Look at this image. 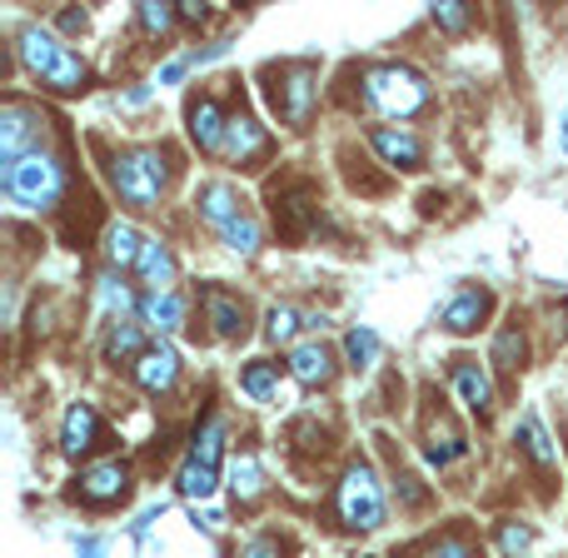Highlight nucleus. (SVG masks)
<instances>
[{
    "instance_id": "nucleus-20",
    "label": "nucleus",
    "mask_w": 568,
    "mask_h": 558,
    "mask_svg": "<svg viewBox=\"0 0 568 558\" xmlns=\"http://www.w3.org/2000/svg\"><path fill=\"white\" fill-rule=\"evenodd\" d=\"M289 374H295L305 389H320V384L334 380V355L314 339V345H299L295 355H289Z\"/></svg>"
},
{
    "instance_id": "nucleus-29",
    "label": "nucleus",
    "mask_w": 568,
    "mask_h": 558,
    "mask_svg": "<svg viewBox=\"0 0 568 558\" xmlns=\"http://www.w3.org/2000/svg\"><path fill=\"white\" fill-rule=\"evenodd\" d=\"M344 359H349V369H369L379 359V334L365 330V324L349 330V334H344Z\"/></svg>"
},
{
    "instance_id": "nucleus-28",
    "label": "nucleus",
    "mask_w": 568,
    "mask_h": 558,
    "mask_svg": "<svg viewBox=\"0 0 568 558\" xmlns=\"http://www.w3.org/2000/svg\"><path fill=\"white\" fill-rule=\"evenodd\" d=\"M85 75H90V71H85V60L75 55V50H65V55L50 65L46 85H50V90H60V96H71V90H81V85H85Z\"/></svg>"
},
{
    "instance_id": "nucleus-25",
    "label": "nucleus",
    "mask_w": 568,
    "mask_h": 558,
    "mask_svg": "<svg viewBox=\"0 0 568 558\" xmlns=\"http://www.w3.org/2000/svg\"><path fill=\"white\" fill-rule=\"evenodd\" d=\"M239 384H245V394L255 399V405H270L274 389H280V364H270V359H255V364H245Z\"/></svg>"
},
{
    "instance_id": "nucleus-3",
    "label": "nucleus",
    "mask_w": 568,
    "mask_h": 558,
    "mask_svg": "<svg viewBox=\"0 0 568 558\" xmlns=\"http://www.w3.org/2000/svg\"><path fill=\"white\" fill-rule=\"evenodd\" d=\"M225 419L210 414L205 419V429L195 434V449H189V459L180 463V494H185L189 504H205L220 488V454H225Z\"/></svg>"
},
{
    "instance_id": "nucleus-44",
    "label": "nucleus",
    "mask_w": 568,
    "mask_h": 558,
    "mask_svg": "<svg viewBox=\"0 0 568 558\" xmlns=\"http://www.w3.org/2000/svg\"><path fill=\"white\" fill-rule=\"evenodd\" d=\"M60 25H65V30H85V15L81 11H65V21H60Z\"/></svg>"
},
{
    "instance_id": "nucleus-1",
    "label": "nucleus",
    "mask_w": 568,
    "mask_h": 558,
    "mask_svg": "<svg viewBox=\"0 0 568 558\" xmlns=\"http://www.w3.org/2000/svg\"><path fill=\"white\" fill-rule=\"evenodd\" d=\"M365 106L390 120H409L429 106V80L409 65H374L365 71Z\"/></svg>"
},
{
    "instance_id": "nucleus-19",
    "label": "nucleus",
    "mask_w": 568,
    "mask_h": 558,
    "mask_svg": "<svg viewBox=\"0 0 568 558\" xmlns=\"http://www.w3.org/2000/svg\"><path fill=\"white\" fill-rule=\"evenodd\" d=\"M270 150V135L255 125L249 115H230V135H225V154L235 165H249V160H260Z\"/></svg>"
},
{
    "instance_id": "nucleus-11",
    "label": "nucleus",
    "mask_w": 568,
    "mask_h": 558,
    "mask_svg": "<svg viewBox=\"0 0 568 558\" xmlns=\"http://www.w3.org/2000/svg\"><path fill=\"white\" fill-rule=\"evenodd\" d=\"M369 145H374V150L384 154V165H394V170H419L424 165V145H419L409 131L374 125V131H369Z\"/></svg>"
},
{
    "instance_id": "nucleus-8",
    "label": "nucleus",
    "mask_w": 568,
    "mask_h": 558,
    "mask_svg": "<svg viewBox=\"0 0 568 558\" xmlns=\"http://www.w3.org/2000/svg\"><path fill=\"white\" fill-rule=\"evenodd\" d=\"M125 488H131V469L120 459H110V463H95V469H85L81 474V488H75V499L81 504H120L125 499Z\"/></svg>"
},
{
    "instance_id": "nucleus-23",
    "label": "nucleus",
    "mask_w": 568,
    "mask_h": 558,
    "mask_svg": "<svg viewBox=\"0 0 568 558\" xmlns=\"http://www.w3.org/2000/svg\"><path fill=\"white\" fill-rule=\"evenodd\" d=\"M225 484L235 488V499H255V494L264 488L260 459H255V454H235V459H230V469H225Z\"/></svg>"
},
{
    "instance_id": "nucleus-42",
    "label": "nucleus",
    "mask_w": 568,
    "mask_h": 558,
    "mask_svg": "<svg viewBox=\"0 0 568 558\" xmlns=\"http://www.w3.org/2000/svg\"><path fill=\"white\" fill-rule=\"evenodd\" d=\"M180 21H185V25H200V21H205V5H195V0H185V5H180Z\"/></svg>"
},
{
    "instance_id": "nucleus-33",
    "label": "nucleus",
    "mask_w": 568,
    "mask_h": 558,
    "mask_svg": "<svg viewBox=\"0 0 568 558\" xmlns=\"http://www.w3.org/2000/svg\"><path fill=\"white\" fill-rule=\"evenodd\" d=\"M498 548L509 558H523L533 548V529L529 523H498Z\"/></svg>"
},
{
    "instance_id": "nucleus-14",
    "label": "nucleus",
    "mask_w": 568,
    "mask_h": 558,
    "mask_svg": "<svg viewBox=\"0 0 568 558\" xmlns=\"http://www.w3.org/2000/svg\"><path fill=\"white\" fill-rule=\"evenodd\" d=\"M225 135H230V120L220 115V106H214L210 96L189 106V140L200 145L205 154H220V150H225Z\"/></svg>"
},
{
    "instance_id": "nucleus-37",
    "label": "nucleus",
    "mask_w": 568,
    "mask_h": 558,
    "mask_svg": "<svg viewBox=\"0 0 568 558\" xmlns=\"http://www.w3.org/2000/svg\"><path fill=\"white\" fill-rule=\"evenodd\" d=\"M195 529H205V534H220V529H225V513L210 509V504H195Z\"/></svg>"
},
{
    "instance_id": "nucleus-5",
    "label": "nucleus",
    "mask_w": 568,
    "mask_h": 558,
    "mask_svg": "<svg viewBox=\"0 0 568 558\" xmlns=\"http://www.w3.org/2000/svg\"><path fill=\"white\" fill-rule=\"evenodd\" d=\"M339 523L355 529V534H369L384 523V488H379V474L369 463H349L339 479Z\"/></svg>"
},
{
    "instance_id": "nucleus-6",
    "label": "nucleus",
    "mask_w": 568,
    "mask_h": 558,
    "mask_svg": "<svg viewBox=\"0 0 568 558\" xmlns=\"http://www.w3.org/2000/svg\"><path fill=\"white\" fill-rule=\"evenodd\" d=\"M40 150V120L25 106H5L0 110V170H11L15 160Z\"/></svg>"
},
{
    "instance_id": "nucleus-24",
    "label": "nucleus",
    "mask_w": 568,
    "mask_h": 558,
    "mask_svg": "<svg viewBox=\"0 0 568 558\" xmlns=\"http://www.w3.org/2000/svg\"><path fill=\"white\" fill-rule=\"evenodd\" d=\"M140 314H145V324H150V330L175 334L180 324H185V299H180V295H150Z\"/></svg>"
},
{
    "instance_id": "nucleus-2",
    "label": "nucleus",
    "mask_w": 568,
    "mask_h": 558,
    "mask_svg": "<svg viewBox=\"0 0 568 558\" xmlns=\"http://www.w3.org/2000/svg\"><path fill=\"white\" fill-rule=\"evenodd\" d=\"M0 190L11 195V204H21V210H50L65 195V170L36 150L15 160L11 170H0Z\"/></svg>"
},
{
    "instance_id": "nucleus-35",
    "label": "nucleus",
    "mask_w": 568,
    "mask_h": 558,
    "mask_svg": "<svg viewBox=\"0 0 568 558\" xmlns=\"http://www.w3.org/2000/svg\"><path fill=\"white\" fill-rule=\"evenodd\" d=\"M434 21L444 25V30H464V25H469V5H459V0H449V5H434Z\"/></svg>"
},
{
    "instance_id": "nucleus-38",
    "label": "nucleus",
    "mask_w": 568,
    "mask_h": 558,
    "mask_svg": "<svg viewBox=\"0 0 568 558\" xmlns=\"http://www.w3.org/2000/svg\"><path fill=\"white\" fill-rule=\"evenodd\" d=\"M429 558H473V548L464 544V538H439V544L429 548Z\"/></svg>"
},
{
    "instance_id": "nucleus-30",
    "label": "nucleus",
    "mask_w": 568,
    "mask_h": 558,
    "mask_svg": "<svg viewBox=\"0 0 568 558\" xmlns=\"http://www.w3.org/2000/svg\"><path fill=\"white\" fill-rule=\"evenodd\" d=\"M295 334H299V309L270 305V314H264V339H270V345H289Z\"/></svg>"
},
{
    "instance_id": "nucleus-10",
    "label": "nucleus",
    "mask_w": 568,
    "mask_h": 558,
    "mask_svg": "<svg viewBox=\"0 0 568 558\" xmlns=\"http://www.w3.org/2000/svg\"><path fill=\"white\" fill-rule=\"evenodd\" d=\"M135 380H140L145 394H165L170 384L180 380V355L175 345H150L140 359H135Z\"/></svg>"
},
{
    "instance_id": "nucleus-43",
    "label": "nucleus",
    "mask_w": 568,
    "mask_h": 558,
    "mask_svg": "<svg viewBox=\"0 0 568 558\" xmlns=\"http://www.w3.org/2000/svg\"><path fill=\"white\" fill-rule=\"evenodd\" d=\"M125 106H131V110L150 106V85H140V90H131V96H125Z\"/></svg>"
},
{
    "instance_id": "nucleus-17",
    "label": "nucleus",
    "mask_w": 568,
    "mask_h": 558,
    "mask_svg": "<svg viewBox=\"0 0 568 558\" xmlns=\"http://www.w3.org/2000/svg\"><path fill=\"white\" fill-rule=\"evenodd\" d=\"M135 274H140V285L150 289V295H170V285H175V255H170L160 239H145Z\"/></svg>"
},
{
    "instance_id": "nucleus-4",
    "label": "nucleus",
    "mask_w": 568,
    "mask_h": 558,
    "mask_svg": "<svg viewBox=\"0 0 568 558\" xmlns=\"http://www.w3.org/2000/svg\"><path fill=\"white\" fill-rule=\"evenodd\" d=\"M110 175H115V190H120V200L125 204H135V210H155L170 170H165V154L160 150H125V154H115Z\"/></svg>"
},
{
    "instance_id": "nucleus-7",
    "label": "nucleus",
    "mask_w": 568,
    "mask_h": 558,
    "mask_svg": "<svg viewBox=\"0 0 568 558\" xmlns=\"http://www.w3.org/2000/svg\"><path fill=\"white\" fill-rule=\"evenodd\" d=\"M270 100L289 125H305L309 106H314V75H309V65H284L280 80H274V90H270Z\"/></svg>"
},
{
    "instance_id": "nucleus-45",
    "label": "nucleus",
    "mask_w": 568,
    "mask_h": 558,
    "mask_svg": "<svg viewBox=\"0 0 568 558\" xmlns=\"http://www.w3.org/2000/svg\"><path fill=\"white\" fill-rule=\"evenodd\" d=\"M558 150L568 154V115H564V125H558Z\"/></svg>"
},
{
    "instance_id": "nucleus-18",
    "label": "nucleus",
    "mask_w": 568,
    "mask_h": 558,
    "mask_svg": "<svg viewBox=\"0 0 568 558\" xmlns=\"http://www.w3.org/2000/svg\"><path fill=\"white\" fill-rule=\"evenodd\" d=\"M514 444H519V449L529 454L539 469H548V463L558 459V449H554V439H548V429H544V419H539V409H523V414H519V424H514Z\"/></svg>"
},
{
    "instance_id": "nucleus-13",
    "label": "nucleus",
    "mask_w": 568,
    "mask_h": 558,
    "mask_svg": "<svg viewBox=\"0 0 568 558\" xmlns=\"http://www.w3.org/2000/svg\"><path fill=\"white\" fill-rule=\"evenodd\" d=\"M489 289H459V295L444 305V314H439V324L449 334H473L479 324H484V314H489Z\"/></svg>"
},
{
    "instance_id": "nucleus-41",
    "label": "nucleus",
    "mask_w": 568,
    "mask_h": 558,
    "mask_svg": "<svg viewBox=\"0 0 568 558\" xmlns=\"http://www.w3.org/2000/svg\"><path fill=\"white\" fill-rule=\"evenodd\" d=\"M245 558H280V548H274L270 538H260V544H249V548H245Z\"/></svg>"
},
{
    "instance_id": "nucleus-31",
    "label": "nucleus",
    "mask_w": 568,
    "mask_h": 558,
    "mask_svg": "<svg viewBox=\"0 0 568 558\" xmlns=\"http://www.w3.org/2000/svg\"><path fill=\"white\" fill-rule=\"evenodd\" d=\"M220 239H225L235 255H255L260 250V225H255L249 214H239V220H230V225L220 230Z\"/></svg>"
},
{
    "instance_id": "nucleus-16",
    "label": "nucleus",
    "mask_w": 568,
    "mask_h": 558,
    "mask_svg": "<svg viewBox=\"0 0 568 558\" xmlns=\"http://www.w3.org/2000/svg\"><path fill=\"white\" fill-rule=\"evenodd\" d=\"M195 210H200V220L210 230H225L230 220H239V195L230 179H210L200 195H195Z\"/></svg>"
},
{
    "instance_id": "nucleus-32",
    "label": "nucleus",
    "mask_w": 568,
    "mask_h": 558,
    "mask_svg": "<svg viewBox=\"0 0 568 558\" xmlns=\"http://www.w3.org/2000/svg\"><path fill=\"white\" fill-rule=\"evenodd\" d=\"M494 364L504 369V374H514V369L523 364V334H519V324L498 330V339H494Z\"/></svg>"
},
{
    "instance_id": "nucleus-26",
    "label": "nucleus",
    "mask_w": 568,
    "mask_h": 558,
    "mask_svg": "<svg viewBox=\"0 0 568 558\" xmlns=\"http://www.w3.org/2000/svg\"><path fill=\"white\" fill-rule=\"evenodd\" d=\"M424 454H429V463H439V469H449L454 459H464V454H469V444H464V434H454L449 424H434V429H429Z\"/></svg>"
},
{
    "instance_id": "nucleus-34",
    "label": "nucleus",
    "mask_w": 568,
    "mask_h": 558,
    "mask_svg": "<svg viewBox=\"0 0 568 558\" xmlns=\"http://www.w3.org/2000/svg\"><path fill=\"white\" fill-rule=\"evenodd\" d=\"M175 21H180V11H170V5H140V25L150 30V36H170L175 30Z\"/></svg>"
},
{
    "instance_id": "nucleus-27",
    "label": "nucleus",
    "mask_w": 568,
    "mask_h": 558,
    "mask_svg": "<svg viewBox=\"0 0 568 558\" xmlns=\"http://www.w3.org/2000/svg\"><path fill=\"white\" fill-rule=\"evenodd\" d=\"M145 334H140V324H131V320H115L110 324V339H106V355L110 359H140L145 355Z\"/></svg>"
},
{
    "instance_id": "nucleus-40",
    "label": "nucleus",
    "mask_w": 568,
    "mask_h": 558,
    "mask_svg": "<svg viewBox=\"0 0 568 558\" xmlns=\"http://www.w3.org/2000/svg\"><path fill=\"white\" fill-rule=\"evenodd\" d=\"M75 554H81V558H106V544H100V538H81Z\"/></svg>"
},
{
    "instance_id": "nucleus-9",
    "label": "nucleus",
    "mask_w": 568,
    "mask_h": 558,
    "mask_svg": "<svg viewBox=\"0 0 568 558\" xmlns=\"http://www.w3.org/2000/svg\"><path fill=\"white\" fill-rule=\"evenodd\" d=\"M449 374H454V389H459V399L473 409V414H479V419L494 414V384H489V374H484V364H479V359L459 355Z\"/></svg>"
},
{
    "instance_id": "nucleus-39",
    "label": "nucleus",
    "mask_w": 568,
    "mask_h": 558,
    "mask_svg": "<svg viewBox=\"0 0 568 558\" xmlns=\"http://www.w3.org/2000/svg\"><path fill=\"white\" fill-rule=\"evenodd\" d=\"M189 65H195V60H189V55H180V60H170L165 71H160V85H175V80H180V75H185V71H189Z\"/></svg>"
},
{
    "instance_id": "nucleus-22",
    "label": "nucleus",
    "mask_w": 568,
    "mask_h": 558,
    "mask_svg": "<svg viewBox=\"0 0 568 558\" xmlns=\"http://www.w3.org/2000/svg\"><path fill=\"white\" fill-rule=\"evenodd\" d=\"M205 309H210V324L220 339H239V334H245V305L230 299L225 289H210V295H205Z\"/></svg>"
},
{
    "instance_id": "nucleus-36",
    "label": "nucleus",
    "mask_w": 568,
    "mask_h": 558,
    "mask_svg": "<svg viewBox=\"0 0 568 558\" xmlns=\"http://www.w3.org/2000/svg\"><path fill=\"white\" fill-rule=\"evenodd\" d=\"M100 305L125 314V309H131V295H125V285H115V280H100Z\"/></svg>"
},
{
    "instance_id": "nucleus-12",
    "label": "nucleus",
    "mask_w": 568,
    "mask_h": 558,
    "mask_svg": "<svg viewBox=\"0 0 568 558\" xmlns=\"http://www.w3.org/2000/svg\"><path fill=\"white\" fill-rule=\"evenodd\" d=\"M15 50H21L25 71H36L40 80H46L50 65H55L60 55H65V46H60L55 36H50L46 25H21V36H15Z\"/></svg>"
},
{
    "instance_id": "nucleus-21",
    "label": "nucleus",
    "mask_w": 568,
    "mask_h": 558,
    "mask_svg": "<svg viewBox=\"0 0 568 558\" xmlns=\"http://www.w3.org/2000/svg\"><path fill=\"white\" fill-rule=\"evenodd\" d=\"M140 250H145V239L135 225L115 220V225L106 230V260L115 264V270H135V264H140Z\"/></svg>"
},
{
    "instance_id": "nucleus-15",
    "label": "nucleus",
    "mask_w": 568,
    "mask_h": 558,
    "mask_svg": "<svg viewBox=\"0 0 568 558\" xmlns=\"http://www.w3.org/2000/svg\"><path fill=\"white\" fill-rule=\"evenodd\" d=\"M95 444H100V414H95V405H71L65 429H60V449L71 454V459H81Z\"/></svg>"
}]
</instances>
